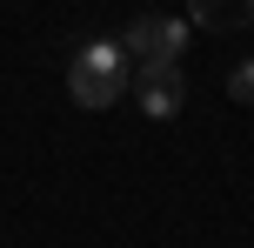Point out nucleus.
Wrapping results in <instances>:
<instances>
[{"instance_id": "f257e3e1", "label": "nucleus", "mask_w": 254, "mask_h": 248, "mask_svg": "<svg viewBox=\"0 0 254 248\" xmlns=\"http://www.w3.org/2000/svg\"><path fill=\"white\" fill-rule=\"evenodd\" d=\"M127 81H134V54H127L121 40H87V47L74 54V67H67L74 107H114L127 94Z\"/></svg>"}, {"instance_id": "f03ea898", "label": "nucleus", "mask_w": 254, "mask_h": 248, "mask_svg": "<svg viewBox=\"0 0 254 248\" xmlns=\"http://www.w3.org/2000/svg\"><path fill=\"white\" fill-rule=\"evenodd\" d=\"M121 47L134 54L140 67H174L181 54H188V20H167V13H140V20L121 34Z\"/></svg>"}, {"instance_id": "7ed1b4c3", "label": "nucleus", "mask_w": 254, "mask_h": 248, "mask_svg": "<svg viewBox=\"0 0 254 248\" xmlns=\"http://www.w3.org/2000/svg\"><path fill=\"white\" fill-rule=\"evenodd\" d=\"M181 101H188L181 67H140V114H147V121H174Z\"/></svg>"}, {"instance_id": "20e7f679", "label": "nucleus", "mask_w": 254, "mask_h": 248, "mask_svg": "<svg viewBox=\"0 0 254 248\" xmlns=\"http://www.w3.org/2000/svg\"><path fill=\"white\" fill-rule=\"evenodd\" d=\"M194 27H214V34H234V27L254 20V0H188Z\"/></svg>"}, {"instance_id": "39448f33", "label": "nucleus", "mask_w": 254, "mask_h": 248, "mask_svg": "<svg viewBox=\"0 0 254 248\" xmlns=\"http://www.w3.org/2000/svg\"><path fill=\"white\" fill-rule=\"evenodd\" d=\"M228 94H234L241 107H254V61H241V67L228 74Z\"/></svg>"}]
</instances>
